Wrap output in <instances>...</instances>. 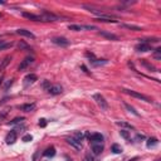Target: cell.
Returning a JSON list of instances; mask_svg holds the SVG:
<instances>
[{"mask_svg": "<svg viewBox=\"0 0 161 161\" xmlns=\"http://www.w3.org/2000/svg\"><path fill=\"white\" fill-rule=\"evenodd\" d=\"M13 85V79H9V81H7V83H5V86H4V89L5 91H8V88Z\"/></svg>", "mask_w": 161, "mask_h": 161, "instance_id": "obj_32", "label": "cell"}, {"mask_svg": "<svg viewBox=\"0 0 161 161\" xmlns=\"http://www.w3.org/2000/svg\"><path fill=\"white\" fill-rule=\"evenodd\" d=\"M107 59H94V58H92V59H89V63H91L93 67H99V65H103V64H107Z\"/></svg>", "mask_w": 161, "mask_h": 161, "instance_id": "obj_13", "label": "cell"}, {"mask_svg": "<svg viewBox=\"0 0 161 161\" xmlns=\"http://www.w3.org/2000/svg\"><path fill=\"white\" fill-rule=\"evenodd\" d=\"M5 141H7L8 145H13L14 142L16 141V131L15 130L10 131V132L7 135V139H5Z\"/></svg>", "mask_w": 161, "mask_h": 161, "instance_id": "obj_11", "label": "cell"}, {"mask_svg": "<svg viewBox=\"0 0 161 161\" xmlns=\"http://www.w3.org/2000/svg\"><path fill=\"white\" fill-rule=\"evenodd\" d=\"M24 121V118L23 117H16V118H14L13 121H10L9 122V125H15V123H20V122H23Z\"/></svg>", "mask_w": 161, "mask_h": 161, "instance_id": "obj_30", "label": "cell"}, {"mask_svg": "<svg viewBox=\"0 0 161 161\" xmlns=\"http://www.w3.org/2000/svg\"><path fill=\"white\" fill-rule=\"evenodd\" d=\"M74 139L76 140H78L79 142H82V140H83V137H85V135H83L82 132H74Z\"/></svg>", "mask_w": 161, "mask_h": 161, "instance_id": "obj_29", "label": "cell"}, {"mask_svg": "<svg viewBox=\"0 0 161 161\" xmlns=\"http://www.w3.org/2000/svg\"><path fill=\"white\" fill-rule=\"evenodd\" d=\"M52 43H54L57 45H61V47H67V45H69V40L63 38V37H56V38L52 39Z\"/></svg>", "mask_w": 161, "mask_h": 161, "instance_id": "obj_6", "label": "cell"}, {"mask_svg": "<svg viewBox=\"0 0 161 161\" xmlns=\"http://www.w3.org/2000/svg\"><path fill=\"white\" fill-rule=\"evenodd\" d=\"M22 15L27 18V19L29 20H34V22H39V16L35 15V14H32V13H27V11H24V13H22Z\"/></svg>", "mask_w": 161, "mask_h": 161, "instance_id": "obj_16", "label": "cell"}, {"mask_svg": "<svg viewBox=\"0 0 161 161\" xmlns=\"http://www.w3.org/2000/svg\"><path fill=\"white\" fill-rule=\"evenodd\" d=\"M32 140H33V137L30 135H25L24 137H23V141H24V142H30Z\"/></svg>", "mask_w": 161, "mask_h": 161, "instance_id": "obj_33", "label": "cell"}, {"mask_svg": "<svg viewBox=\"0 0 161 161\" xmlns=\"http://www.w3.org/2000/svg\"><path fill=\"white\" fill-rule=\"evenodd\" d=\"M13 47V43L11 42H4V40H0V50H4V49H8V48H11Z\"/></svg>", "mask_w": 161, "mask_h": 161, "instance_id": "obj_19", "label": "cell"}, {"mask_svg": "<svg viewBox=\"0 0 161 161\" xmlns=\"http://www.w3.org/2000/svg\"><path fill=\"white\" fill-rule=\"evenodd\" d=\"M125 107H126V108H127V111H128V112H131V113H134V115H135V116H140V115H139V112H137V111H136V110L134 108V107H132V106H130L128 103H125Z\"/></svg>", "mask_w": 161, "mask_h": 161, "instance_id": "obj_26", "label": "cell"}, {"mask_svg": "<svg viewBox=\"0 0 161 161\" xmlns=\"http://www.w3.org/2000/svg\"><path fill=\"white\" fill-rule=\"evenodd\" d=\"M91 148L94 155H99L103 151V144L102 142H91Z\"/></svg>", "mask_w": 161, "mask_h": 161, "instance_id": "obj_5", "label": "cell"}, {"mask_svg": "<svg viewBox=\"0 0 161 161\" xmlns=\"http://www.w3.org/2000/svg\"><path fill=\"white\" fill-rule=\"evenodd\" d=\"M154 57L156 58V59H161V48L155 49V52H154Z\"/></svg>", "mask_w": 161, "mask_h": 161, "instance_id": "obj_31", "label": "cell"}, {"mask_svg": "<svg viewBox=\"0 0 161 161\" xmlns=\"http://www.w3.org/2000/svg\"><path fill=\"white\" fill-rule=\"evenodd\" d=\"M39 126L40 127H45L47 126V120H44V118H40V120H39Z\"/></svg>", "mask_w": 161, "mask_h": 161, "instance_id": "obj_34", "label": "cell"}, {"mask_svg": "<svg viewBox=\"0 0 161 161\" xmlns=\"http://www.w3.org/2000/svg\"><path fill=\"white\" fill-rule=\"evenodd\" d=\"M39 16V22H57V20H61V18L58 15L49 13V11H43L42 14L38 15Z\"/></svg>", "mask_w": 161, "mask_h": 161, "instance_id": "obj_2", "label": "cell"}, {"mask_svg": "<svg viewBox=\"0 0 161 161\" xmlns=\"http://www.w3.org/2000/svg\"><path fill=\"white\" fill-rule=\"evenodd\" d=\"M35 107H37V105H35V103H25V105H23L20 108L24 112H32V111L35 110Z\"/></svg>", "mask_w": 161, "mask_h": 161, "instance_id": "obj_15", "label": "cell"}, {"mask_svg": "<svg viewBox=\"0 0 161 161\" xmlns=\"http://www.w3.org/2000/svg\"><path fill=\"white\" fill-rule=\"evenodd\" d=\"M122 27H123V28H126V29H130V30H135V32H140V30H142L140 27L131 25V24H122Z\"/></svg>", "mask_w": 161, "mask_h": 161, "instance_id": "obj_24", "label": "cell"}, {"mask_svg": "<svg viewBox=\"0 0 161 161\" xmlns=\"http://www.w3.org/2000/svg\"><path fill=\"white\" fill-rule=\"evenodd\" d=\"M11 61V57H5L4 59H3V62H1V64H0V70H4V68L7 67V65L9 64V62Z\"/></svg>", "mask_w": 161, "mask_h": 161, "instance_id": "obj_23", "label": "cell"}, {"mask_svg": "<svg viewBox=\"0 0 161 161\" xmlns=\"http://www.w3.org/2000/svg\"><path fill=\"white\" fill-rule=\"evenodd\" d=\"M116 125H118V126H122V127H126V128H131V130H134V126L131 123H127V122H116Z\"/></svg>", "mask_w": 161, "mask_h": 161, "instance_id": "obj_28", "label": "cell"}, {"mask_svg": "<svg viewBox=\"0 0 161 161\" xmlns=\"http://www.w3.org/2000/svg\"><path fill=\"white\" fill-rule=\"evenodd\" d=\"M37 79H38V77H37V74H34V73L28 74V76L25 77V78H24V81H25L27 85H29V83H34Z\"/></svg>", "mask_w": 161, "mask_h": 161, "instance_id": "obj_17", "label": "cell"}, {"mask_svg": "<svg viewBox=\"0 0 161 161\" xmlns=\"http://www.w3.org/2000/svg\"><path fill=\"white\" fill-rule=\"evenodd\" d=\"M85 161H93V159H92V156H91V155H87V156H86V159H85Z\"/></svg>", "mask_w": 161, "mask_h": 161, "instance_id": "obj_35", "label": "cell"}, {"mask_svg": "<svg viewBox=\"0 0 161 161\" xmlns=\"http://www.w3.org/2000/svg\"><path fill=\"white\" fill-rule=\"evenodd\" d=\"M16 34H19V35H22V37H27V38H32V39H34L35 38V35L32 33V32H29V30H27V29H18L16 30Z\"/></svg>", "mask_w": 161, "mask_h": 161, "instance_id": "obj_12", "label": "cell"}, {"mask_svg": "<svg viewBox=\"0 0 161 161\" xmlns=\"http://www.w3.org/2000/svg\"><path fill=\"white\" fill-rule=\"evenodd\" d=\"M112 152L113 154H121L122 152V147L120 146V145H117V144H115V145H112Z\"/></svg>", "mask_w": 161, "mask_h": 161, "instance_id": "obj_25", "label": "cell"}, {"mask_svg": "<svg viewBox=\"0 0 161 161\" xmlns=\"http://www.w3.org/2000/svg\"><path fill=\"white\" fill-rule=\"evenodd\" d=\"M33 61H34V58H33V57H27L24 61H23V62L19 64L18 69H19V70H24L25 68H28V65H30V64L33 63Z\"/></svg>", "mask_w": 161, "mask_h": 161, "instance_id": "obj_8", "label": "cell"}, {"mask_svg": "<svg viewBox=\"0 0 161 161\" xmlns=\"http://www.w3.org/2000/svg\"><path fill=\"white\" fill-rule=\"evenodd\" d=\"M1 83H3V77H1V78H0V85H1Z\"/></svg>", "mask_w": 161, "mask_h": 161, "instance_id": "obj_36", "label": "cell"}, {"mask_svg": "<svg viewBox=\"0 0 161 161\" xmlns=\"http://www.w3.org/2000/svg\"><path fill=\"white\" fill-rule=\"evenodd\" d=\"M135 49H136L137 52H148V50H152V47H151L150 44L141 42L140 44H137V45L135 47Z\"/></svg>", "mask_w": 161, "mask_h": 161, "instance_id": "obj_7", "label": "cell"}, {"mask_svg": "<svg viewBox=\"0 0 161 161\" xmlns=\"http://www.w3.org/2000/svg\"><path fill=\"white\" fill-rule=\"evenodd\" d=\"M43 154H44V156H47V157H53L56 155V148L54 147H48Z\"/></svg>", "mask_w": 161, "mask_h": 161, "instance_id": "obj_18", "label": "cell"}, {"mask_svg": "<svg viewBox=\"0 0 161 161\" xmlns=\"http://www.w3.org/2000/svg\"><path fill=\"white\" fill-rule=\"evenodd\" d=\"M18 47L20 48V50H32L30 47H29L25 42H23V40H20L19 43H18Z\"/></svg>", "mask_w": 161, "mask_h": 161, "instance_id": "obj_22", "label": "cell"}, {"mask_svg": "<svg viewBox=\"0 0 161 161\" xmlns=\"http://www.w3.org/2000/svg\"><path fill=\"white\" fill-rule=\"evenodd\" d=\"M99 35H102V37L107 38V39H111V40H118V37L116 34L113 33H108V32H99Z\"/></svg>", "mask_w": 161, "mask_h": 161, "instance_id": "obj_14", "label": "cell"}, {"mask_svg": "<svg viewBox=\"0 0 161 161\" xmlns=\"http://www.w3.org/2000/svg\"><path fill=\"white\" fill-rule=\"evenodd\" d=\"M87 136H88V139L91 142H102L103 141V136L98 132H94V134H91V135L87 134Z\"/></svg>", "mask_w": 161, "mask_h": 161, "instance_id": "obj_10", "label": "cell"}, {"mask_svg": "<svg viewBox=\"0 0 161 161\" xmlns=\"http://www.w3.org/2000/svg\"><path fill=\"white\" fill-rule=\"evenodd\" d=\"M122 91L126 93V94H128V96L135 97V98L141 99V101H145V102H147V103H151L152 102V99L150 97H147L146 94H142V93H139V92H136V91H131V89H126V88L122 89Z\"/></svg>", "mask_w": 161, "mask_h": 161, "instance_id": "obj_1", "label": "cell"}, {"mask_svg": "<svg viewBox=\"0 0 161 161\" xmlns=\"http://www.w3.org/2000/svg\"><path fill=\"white\" fill-rule=\"evenodd\" d=\"M49 94L52 96H57V94H61L63 92V87L61 85H49V87L47 88Z\"/></svg>", "mask_w": 161, "mask_h": 161, "instance_id": "obj_4", "label": "cell"}, {"mask_svg": "<svg viewBox=\"0 0 161 161\" xmlns=\"http://www.w3.org/2000/svg\"><path fill=\"white\" fill-rule=\"evenodd\" d=\"M67 142H68V144L72 146V147H74L76 150H81V148H82V142H79L78 140H76L74 137H68Z\"/></svg>", "mask_w": 161, "mask_h": 161, "instance_id": "obj_9", "label": "cell"}, {"mask_svg": "<svg viewBox=\"0 0 161 161\" xmlns=\"http://www.w3.org/2000/svg\"><path fill=\"white\" fill-rule=\"evenodd\" d=\"M159 144V141H157V139H155V137H152V139H148L147 140V142H146V146L148 147V148H151V147H155Z\"/></svg>", "mask_w": 161, "mask_h": 161, "instance_id": "obj_20", "label": "cell"}, {"mask_svg": "<svg viewBox=\"0 0 161 161\" xmlns=\"http://www.w3.org/2000/svg\"><path fill=\"white\" fill-rule=\"evenodd\" d=\"M93 99L97 102V105L101 107V110H103L106 111L107 108H108V103H107V101L105 99V97L102 96V94H99V93H96V94H93Z\"/></svg>", "mask_w": 161, "mask_h": 161, "instance_id": "obj_3", "label": "cell"}, {"mask_svg": "<svg viewBox=\"0 0 161 161\" xmlns=\"http://www.w3.org/2000/svg\"><path fill=\"white\" fill-rule=\"evenodd\" d=\"M120 135H121V137H123L125 140H130V132L127 130H121L120 131Z\"/></svg>", "mask_w": 161, "mask_h": 161, "instance_id": "obj_27", "label": "cell"}, {"mask_svg": "<svg viewBox=\"0 0 161 161\" xmlns=\"http://www.w3.org/2000/svg\"><path fill=\"white\" fill-rule=\"evenodd\" d=\"M141 64H142V65H145V67H146L147 69H150L151 72H156V68H155L152 64L148 63V62L146 61V59H141Z\"/></svg>", "mask_w": 161, "mask_h": 161, "instance_id": "obj_21", "label": "cell"}, {"mask_svg": "<svg viewBox=\"0 0 161 161\" xmlns=\"http://www.w3.org/2000/svg\"><path fill=\"white\" fill-rule=\"evenodd\" d=\"M0 16H1V13H0Z\"/></svg>", "mask_w": 161, "mask_h": 161, "instance_id": "obj_37", "label": "cell"}]
</instances>
